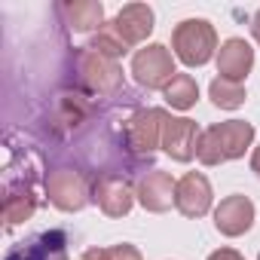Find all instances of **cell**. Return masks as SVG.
<instances>
[{
  "label": "cell",
  "mask_w": 260,
  "mask_h": 260,
  "mask_svg": "<svg viewBox=\"0 0 260 260\" xmlns=\"http://www.w3.org/2000/svg\"><path fill=\"white\" fill-rule=\"evenodd\" d=\"M132 77L144 89H166L178 77L175 55L162 43H150V46H144V49L135 52V58H132Z\"/></svg>",
  "instance_id": "3957f363"
},
{
  "label": "cell",
  "mask_w": 260,
  "mask_h": 260,
  "mask_svg": "<svg viewBox=\"0 0 260 260\" xmlns=\"http://www.w3.org/2000/svg\"><path fill=\"white\" fill-rule=\"evenodd\" d=\"M211 184L202 172H187L181 181H178V190H175V208L184 214V217H202L208 214L211 208Z\"/></svg>",
  "instance_id": "8fae6325"
},
{
  "label": "cell",
  "mask_w": 260,
  "mask_h": 260,
  "mask_svg": "<svg viewBox=\"0 0 260 260\" xmlns=\"http://www.w3.org/2000/svg\"><path fill=\"white\" fill-rule=\"evenodd\" d=\"M116 28V34L128 43V46H138L153 34V10L147 4H128L116 13V19L110 22Z\"/></svg>",
  "instance_id": "5bb4252c"
},
{
  "label": "cell",
  "mask_w": 260,
  "mask_h": 260,
  "mask_svg": "<svg viewBox=\"0 0 260 260\" xmlns=\"http://www.w3.org/2000/svg\"><path fill=\"white\" fill-rule=\"evenodd\" d=\"M208 260H245L236 248H217V251H211L208 254Z\"/></svg>",
  "instance_id": "44dd1931"
},
{
  "label": "cell",
  "mask_w": 260,
  "mask_h": 260,
  "mask_svg": "<svg viewBox=\"0 0 260 260\" xmlns=\"http://www.w3.org/2000/svg\"><path fill=\"white\" fill-rule=\"evenodd\" d=\"M162 95H166V104H172L175 110H190L199 101V86H196V80L190 74H178L162 89Z\"/></svg>",
  "instance_id": "e0dca14e"
},
{
  "label": "cell",
  "mask_w": 260,
  "mask_h": 260,
  "mask_svg": "<svg viewBox=\"0 0 260 260\" xmlns=\"http://www.w3.org/2000/svg\"><path fill=\"white\" fill-rule=\"evenodd\" d=\"M46 196H49V202L58 211H80L92 199L89 187H86V178L80 172H74V169H55V172H49L46 175Z\"/></svg>",
  "instance_id": "8992f818"
},
{
  "label": "cell",
  "mask_w": 260,
  "mask_h": 260,
  "mask_svg": "<svg viewBox=\"0 0 260 260\" xmlns=\"http://www.w3.org/2000/svg\"><path fill=\"white\" fill-rule=\"evenodd\" d=\"M169 113L162 107H147L138 110L132 119L125 122V144L135 153H153L156 147H162V125H166Z\"/></svg>",
  "instance_id": "5b68a950"
},
{
  "label": "cell",
  "mask_w": 260,
  "mask_h": 260,
  "mask_svg": "<svg viewBox=\"0 0 260 260\" xmlns=\"http://www.w3.org/2000/svg\"><path fill=\"white\" fill-rule=\"evenodd\" d=\"M254 68V49L248 40L242 37H230L220 43L217 49V74L223 80H233V83H242Z\"/></svg>",
  "instance_id": "4fadbf2b"
},
{
  "label": "cell",
  "mask_w": 260,
  "mask_h": 260,
  "mask_svg": "<svg viewBox=\"0 0 260 260\" xmlns=\"http://www.w3.org/2000/svg\"><path fill=\"white\" fill-rule=\"evenodd\" d=\"M58 13L77 34H98L104 28V7L98 0H64V4H58Z\"/></svg>",
  "instance_id": "9a60e30c"
},
{
  "label": "cell",
  "mask_w": 260,
  "mask_h": 260,
  "mask_svg": "<svg viewBox=\"0 0 260 260\" xmlns=\"http://www.w3.org/2000/svg\"><path fill=\"white\" fill-rule=\"evenodd\" d=\"M92 199L98 202V208H101L107 217H125L128 211H132L138 193L132 190V184H128L125 178H119V175H101V178L95 181Z\"/></svg>",
  "instance_id": "ba28073f"
},
{
  "label": "cell",
  "mask_w": 260,
  "mask_h": 260,
  "mask_svg": "<svg viewBox=\"0 0 260 260\" xmlns=\"http://www.w3.org/2000/svg\"><path fill=\"white\" fill-rule=\"evenodd\" d=\"M251 34H254V40L260 43V10L254 13V19H251Z\"/></svg>",
  "instance_id": "cb8c5ba5"
},
{
  "label": "cell",
  "mask_w": 260,
  "mask_h": 260,
  "mask_svg": "<svg viewBox=\"0 0 260 260\" xmlns=\"http://www.w3.org/2000/svg\"><path fill=\"white\" fill-rule=\"evenodd\" d=\"M254 214H257L254 202L242 193H233V196L220 199V205L214 208V226H217L220 236L236 239V236H245L254 226Z\"/></svg>",
  "instance_id": "9c48e42d"
},
{
  "label": "cell",
  "mask_w": 260,
  "mask_h": 260,
  "mask_svg": "<svg viewBox=\"0 0 260 260\" xmlns=\"http://www.w3.org/2000/svg\"><path fill=\"white\" fill-rule=\"evenodd\" d=\"M199 128L193 119L187 116H169L162 125V150L175 159V162H190L196 156L199 147Z\"/></svg>",
  "instance_id": "30bf717a"
},
{
  "label": "cell",
  "mask_w": 260,
  "mask_h": 260,
  "mask_svg": "<svg viewBox=\"0 0 260 260\" xmlns=\"http://www.w3.org/2000/svg\"><path fill=\"white\" fill-rule=\"evenodd\" d=\"M34 211H37V193L31 187H25V190L10 187L7 190V196H4V220H7V226H16V223L28 220Z\"/></svg>",
  "instance_id": "2e32d148"
},
{
  "label": "cell",
  "mask_w": 260,
  "mask_h": 260,
  "mask_svg": "<svg viewBox=\"0 0 260 260\" xmlns=\"http://www.w3.org/2000/svg\"><path fill=\"white\" fill-rule=\"evenodd\" d=\"M175 190H178V181H175L169 172H162V169L147 172V175L138 181V187H135L138 202H141L147 211H153V214H162V211H169V208L175 205Z\"/></svg>",
  "instance_id": "7c38bea8"
},
{
  "label": "cell",
  "mask_w": 260,
  "mask_h": 260,
  "mask_svg": "<svg viewBox=\"0 0 260 260\" xmlns=\"http://www.w3.org/2000/svg\"><path fill=\"white\" fill-rule=\"evenodd\" d=\"M257 260H260V257H257Z\"/></svg>",
  "instance_id": "d4e9b609"
},
{
  "label": "cell",
  "mask_w": 260,
  "mask_h": 260,
  "mask_svg": "<svg viewBox=\"0 0 260 260\" xmlns=\"http://www.w3.org/2000/svg\"><path fill=\"white\" fill-rule=\"evenodd\" d=\"M80 260H107V248H89Z\"/></svg>",
  "instance_id": "7402d4cb"
},
{
  "label": "cell",
  "mask_w": 260,
  "mask_h": 260,
  "mask_svg": "<svg viewBox=\"0 0 260 260\" xmlns=\"http://www.w3.org/2000/svg\"><path fill=\"white\" fill-rule=\"evenodd\" d=\"M4 260H71L68 257V233L64 230L34 233V236L16 242Z\"/></svg>",
  "instance_id": "52a82bcc"
},
{
  "label": "cell",
  "mask_w": 260,
  "mask_h": 260,
  "mask_svg": "<svg viewBox=\"0 0 260 260\" xmlns=\"http://www.w3.org/2000/svg\"><path fill=\"white\" fill-rule=\"evenodd\" d=\"M89 49H95V52H101V55H107V58H113V61H116V58H122L132 46H128V43L116 34V28H113L110 22H104V28L92 37Z\"/></svg>",
  "instance_id": "d6986e66"
},
{
  "label": "cell",
  "mask_w": 260,
  "mask_h": 260,
  "mask_svg": "<svg viewBox=\"0 0 260 260\" xmlns=\"http://www.w3.org/2000/svg\"><path fill=\"white\" fill-rule=\"evenodd\" d=\"M251 172L260 178V144L254 147V153H251Z\"/></svg>",
  "instance_id": "603a6c76"
},
{
  "label": "cell",
  "mask_w": 260,
  "mask_h": 260,
  "mask_svg": "<svg viewBox=\"0 0 260 260\" xmlns=\"http://www.w3.org/2000/svg\"><path fill=\"white\" fill-rule=\"evenodd\" d=\"M172 49L187 68H202L217 52V31L208 19H184L172 31Z\"/></svg>",
  "instance_id": "7a4b0ae2"
},
{
  "label": "cell",
  "mask_w": 260,
  "mask_h": 260,
  "mask_svg": "<svg viewBox=\"0 0 260 260\" xmlns=\"http://www.w3.org/2000/svg\"><path fill=\"white\" fill-rule=\"evenodd\" d=\"M254 125L245 122V119H226V122H217L211 128L199 135V147H196V156L202 166H220V162H230V159H242L248 153V147L254 144Z\"/></svg>",
  "instance_id": "6da1fadb"
},
{
  "label": "cell",
  "mask_w": 260,
  "mask_h": 260,
  "mask_svg": "<svg viewBox=\"0 0 260 260\" xmlns=\"http://www.w3.org/2000/svg\"><path fill=\"white\" fill-rule=\"evenodd\" d=\"M107 260H144L141 257V251L135 248V245H113V248H107Z\"/></svg>",
  "instance_id": "ffe728a7"
},
{
  "label": "cell",
  "mask_w": 260,
  "mask_h": 260,
  "mask_svg": "<svg viewBox=\"0 0 260 260\" xmlns=\"http://www.w3.org/2000/svg\"><path fill=\"white\" fill-rule=\"evenodd\" d=\"M208 95H211L214 107H220V110H236V107H242L245 98H248L242 83H233V80H223V77H214V80H211Z\"/></svg>",
  "instance_id": "ac0fdd59"
},
{
  "label": "cell",
  "mask_w": 260,
  "mask_h": 260,
  "mask_svg": "<svg viewBox=\"0 0 260 260\" xmlns=\"http://www.w3.org/2000/svg\"><path fill=\"white\" fill-rule=\"evenodd\" d=\"M77 68H80V80L98 95H116L122 89V68H119V61H113V58L89 49V46L80 52Z\"/></svg>",
  "instance_id": "277c9868"
}]
</instances>
